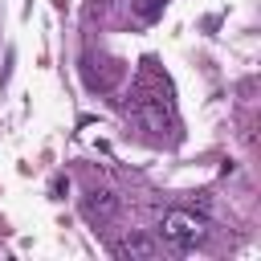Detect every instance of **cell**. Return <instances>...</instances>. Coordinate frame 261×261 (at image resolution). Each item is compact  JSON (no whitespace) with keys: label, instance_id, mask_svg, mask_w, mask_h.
Wrapping results in <instances>:
<instances>
[{"label":"cell","instance_id":"6da1fadb","mask_svg":"<svg viewBox=\"0 0 261 261\" xmlns=\"http://www.w3.org/2000/svg\"><path fill=\"white\" fill-rule=\"evenodd\" d=\"M159 232H163V241H167L171 249L188 253V249H196V245L208 237V220L196 216V212H188V208H167L163 220H159Z\"/></svg>","mask_w":261,"mask_h":261},{"label":"cell","instance_id":"7a4b0ae2","mask_svg":"<svg viewBox=\"0 0 261 261\" xmlns=\"http://www.w3.org/2000/svg\"><path fill=\"white\" fill-rule=\"evenodd\" d=\"M82 216H86L90 224H110V220L118 216V196H110V192H86Z\"/></svg>","mask_w":261,"mask_h":261},{"label":"cell","instance_id":"3957f363","mask_svg":"<svg viewBox=\"0 0 261 261\" xmlns=\"http://www.w3.org/2000/svg\"><path fill=\"white\" fill-rule=\"evenodd\" d=\"M114 253H118V257H139V261H151V257H159V245H155L151 237H126V241H118V245H114Z\"/></svg>","mask_w":261,"mask_h":261},{"label":"cell","instance_id":"277c9868","mask_svg":"<svg viewBox=\"0 0 261 261\" xmlns=\"http://www.w3.org/2000/svg\"><path fill=\"white\" fill-rule=\"evenodd\" d=\"M163 4H167V0H130V12H135V20L151 24V20L163 16Z\"/></svg>","mask_w":261,"mask_h":261}]
</instances>
